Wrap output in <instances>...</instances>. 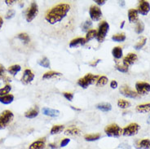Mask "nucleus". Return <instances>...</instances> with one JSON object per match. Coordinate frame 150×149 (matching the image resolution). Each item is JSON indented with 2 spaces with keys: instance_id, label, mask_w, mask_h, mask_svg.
Returning a JSON list of instances; mask_svg holds the SVG:
<instances>
[{
  "instance_id": "ea45409f",
  "label": "nucleus",
  "mask_w": 150,
  "mask_h": 149,
  "mask_svg": "<svg viewBox=\"0 0 150 149\" xmlns=\"http://www.w3.org/2000/svg\"><path fill=\"white\" fill-rule=\"evenodd\" d=\"M15 15H16L15 10H13V9H10V10H8V12H7L5 18L7 19V20H9V19L13 18V17L15 16Z\"/></svg>"
},
{
  "instance_id": "aec40b11",
  "label": "nucleus",
  "mask_w": 150,
  "mask_h": 149,
  "mask_svg": "<svg viewBox=\"0 0 150 149\" xmlns=\"http://www.w3.org/2000/svg\"><path fill=\"white\" fill-rule=\"evenodd\" d=\"M38 115V107H34V108L28 110L25 113V117L26 118H30V119L36 117Z\"/></svg>"
},
{
  "instance_id": "a19ab883",
  "label": "nucleus",
  "mask_w": 150,
  "mask_h": 149,
  "mask_svg": "<svg viewBox=\"0 0 150 149\" xmlns=\"http://www.w3.org/2000/svg\"><path fill=\"white\" fill-rule=\"evenodd\" d=\"M63 95H64V98H65L66 100H68L69 101H72L73 100V99H74V95L72 93L64 92V93H63Z\"/></svg>"
},
{
  "instance_id": "f8f14e48",
  "label": "nucleus",
  "mask_w": 150,
  "mask_h": 149,
  "mask_svg": "<svg viewBox=\"0 0 150 149\" xmlns=\"http://www.w3.org/2000/svg\"><path fill=\"white\" fill-rule=\"evenodd\" d=\"M138 60V56L135 53H129L127 56H125L122 60V64L126 67H130L131 65H133Z\"/></svg>"
},
{
  "instance_id": "1a4fd4ad",
  "label": "nucleus",
  "mask_w": 150,
  "mask_h": 149,
  "mask_svg": "<svg viewBox=\"0 0 150 149\" xmlns=\"http://www.w3.org/2000/svg\"><path fill=\"white\" fill-rule=\"evenodd\" d=\"M89 15H90L91 20L92 21H99L101 19L103 13H102L101 9L98 6L92 5V6H91L90 9H89Z\"/></svg>"
},
{
  "instance_id": "6e6552de",
  "label": "nucleus",
  "mask_w": 150,
  "mask_h": 149,
  "mask_svg": "<svg viewBox=\"0 0 150 149\" xmlns=\"http://www.w3.org/2000/svg\"><path fill=\"white\" fill-rule=\"evenodd\" d=\"M135 90L139 95H144L150 92V84L145 82H137L135 83Z\"/></svg>"
},
{
  "instance_id": "b1692460",
  "label": "nucleus",
  "mask_w": 150,
  "mask_h": 149,
  "mask_svg": "<svg viewBox=\"0 0 150 149\" xmlns=\"http://www.w3.org/2000/svg\"><path fill=\"white\" fill-rule=\"evenodd\" d=\"M61 73H59V72H55V71H49L47 73H46L42 75V79H51L53 78H56V77H60L61 76Z\"/></svg>"
},
{
  "instance_id": "4468645a",
  "label": "nucleus",
  "mask_w": 150,
  "mask_h": 149,
  "mask_svg": "<svg viewBox=\"0 0 150 149\" xmlns=\"http://www.w3.org/2000/svg\"><path fill=\"white\" fill-rule=\"evenodd\" d=\"M139 12L137 9H130L128 11V20L130 23H137L139 21Z\"/></svg>"
},
{
  "instance_id": "c756f323",
  "label": "nucleus",
  "mask_w": 150,
  "mask_h": 149,
  "mask_svg": "<svg viewBox=\"0 0 150 149\" xmlns=\"http://www.w3.org/2000/svg\"><path fill=\"white\" fill-rule=\"evenodd\" d=\"M126 35L125 34H115V35H113L112 37V40L113 42H124L126 40Z\"/></svg>"
},
{
  "instance_id": "7ed1b4c3",
  "label": "nucleus",
  "mask_w": 150,
  "mask_h": 149,
  "mask_svg": "<svg viewBox=\"0 0 150 149\" xmlns=\"http://www.w3.org/2000/svg\"><path fill=\"white\" fill-rule=\"evenodd\" d=\"M105 133L106 135L112 138H118L122 135V129L117 124H110L105 128Z\"/></svg>"
},
{
  "instance_id": "2eb2a0df",
  "label": "nucleus",
  "mask_w": 150,
  "mask_h": 149,
  "mask_svg": "<svg viewBox=\"0 0 150 149\" xmlns=\"http://www.w3.org/2000/svg\"><path fill=\"white\" fill-rule=\"evenodd\" d=\"M45 148V138H43L32 143L29 147V149H44Z\"/></svg>"
},
{
  "instance_id": "09e8293b",
  "label": "nucleus",
  "mask_w": 150,
  "mask_h": 149,
  "mask_svg": "<svg viewBox=\"0 0 150 149\" xmlns=\"http://www.w3.org/2000/svg\"><path fill=\"white\" fill-rule=\"evenodd\" d=\"M100 60H98L97 61H96V63L90 64V65H91V66H96V64H97L99 63V62H100Z\"/></svg>"
},
{
  "instance_id": "bb28decb",
  "label": "nucleus",
  "mask_w": 150,
  "mask_h": 149,
  "mask_svg": "<svg viewBox=\"0 0 150 149\" xmlns=\"http://www.w3.org/2000/svg\"><path fill=\"white\" fill-rule=\"evenodd\" d=\"M21 70V67L19 65V64H14V65H11L8 68V72L10 74L15 76L16 73H18Z\"/></svg>"
},
{
  "instance_id": "603ef678",
  "label": "nucleus",
  "mask_w": 150,
  "mask_h": 149,
  "mask_svg": "<svg viewBox=\"0 0 150 149\" xmlns=\"http://www.w3.org/2000/svg\"><path fill=\"white\" fill-rule=\"evenodd\" d=\"M147 123H148V124H149V125H150V115L149 116V117H148V120H147Z\"/></svg>"
},
{
  "instance_id": "ddd939ff",
  "label": "nucleus",
  "mask_w": 150,
  "mask_h": 149,
  "mask_svg": "<svg viewBox=\"0 0 150 149\" xmlns=\"http://www.w3.org/2000/svg\"><path fill=\"white\" fill-rule=\"evenodd\" d=\"M34 79V74L30 69H25L24 71L22 78H21V82L25 85H27L32 82Z\"/></svg>"
},
{
  "instance_id": "72a5a7b5",
  "label": "nucleus",
  "mask_w": 150,
  "mask_h": 149,
  "mask_svg": "<svg viewBox=\"0 0 150 149\" xmlns=\"http://www.w3.org/2000/svg\"><path fill=\"white\" fill-rule=\"evenodd\" d=\"M38 64L40 66H42V67L43 68H50V66H51L50 61H49V60L47 57H44V58H42V60H38Z\"/></svg>"
},
{
  "instance_id": "58836bf2",
  "label": "nucleus",
  "mask_w": 150,
  "mask_h": 149,
  "mask_svg": "<svg viewBox=\"0 0 150 149\" xmlns=\"http://www.w3.org/2000/svg\"><path fill=\"white\" fill-rule=\"evenodd\" d=\"M116 68H117V70H118L119 72H121V73H127L128 72V68L126 67L123 64H120L117 63Z\"/></svg>"
},
{
  "instance_id": "9b49d317",
  "label": "nucleus",
  "mask_w": 150,
  "mask_h": 149,
  "mask_svg": "<svg viewBox=\"0 0 150 149\" xmlns=\"http://www.w3.org/2000/svg\"><path fill=\"white\" fill-rule=\"evenodd\" d=\"M137 11L139 12V14L142 16H147L150 11V4L149 2L147 1H139V5H138V8Z\"/></svg>"
},
{
  "instance_id": "f3484780",
  "label": "nucleus",
  "mask_w": 150,
  "mask_h": 149,
  "mask_svg": "<svg viewBox=\"0 0 150 149\" xmlns=\"http://www.w3.org/2000/svg\"><path fill=\"white\" fill-rule=\"evenodd\" d=\"M86 43V38L83 37H77L75 39H73L70 42H69V47L70 48H75L80 46H83Z\"/></svg>"
},
{
  "instance_id": "412c9836",
  "label": "nucleus",
  "mask_w": 150,
  "mask_h": 149,
  "mask_svg": "<svg viewBox=\"0 0 150 149\" xmlns=\"http://www.w3.org/2000/svg\"><path fill=\"white\" fill-rule=\"evenodd\" d=\"M112 55L115 59H117V60H119V59H121V58L123 56L122 48L121 47H115L114 48L112 49Z\"/></svg>"
},
{
  "instance_id": "dca6fc26",
  "label": "nucleus",
  "mask_w": 150,
  "mask_h": 149,
  "mask_svg": "<svg viewBox=\"0 0 150 149\" xmlns=\"http://www.w3.org/2000/svg\"><path fill=\"white\" fill-rule=\"evenodd\" d=\"M42 114L45 116H48V117H56L60 115V111L56 110V109H53V108H43L42 109Z\"/></svg>"
},
{
  "instance_id": "4c0bfd02",
  "label": "nucleus",
  "mask_w": 150,
  "mask_h": 149,
  "mask_svg": "<svg viewBox=\"0 0 150 149\" xmlns=\"http://www.w3.org/2000/svg\"><path fill=\"white\" fill-rule=\"evenodd\" d=\"M11 86L10 85H6L4 86V88H1L0 89V96H3V95H8V93L11 91Z\"/></svg>"
},
{
  "instance_id": "f704fd0d",
  "label": "nucleus",
  "mask_w": 150,
  "mask_h": 149,
  "mask_svg": "<svg viewBox=\"0 0 150 149\" xmlns=\"http://www.w3.org/2000/svg\"><path fill=\"white\" fill-rule=\"evenodd\" d=\"M91 26H92L91 20H86L83 24V25H82V30H83V32H88L91 28Z\"/></svg>"
},
{
  "instance_id": "39448f33",
  "label": "nucleus",
  "mask_w": 150,
  "mask_h": 149,
  "mask_svg": "<svg viewBox=\"0 0 150 149\" xmlns=\"http://www.w3.org/2000/svg\"><path fill=\"white\" fill-rule=\"evenodd\" d=\"M109 23L106 21H102L99 25V29L97 31V36L96 39L99 42H102L105 41V37L107 36V34L109 33Z\"/></svg>"
},
{
  "instance_id": "a878e982",
  "label": "nucleus",
  "mask_w": 150,
  "mask_h": 149,
  "mask_svg": "<svg viewBox=\"0 0 150 149\" xmlns=\"http://www.w3.org/2000/svg\"><path fill=\"white\" fill-rule=\"evenodd\" d=\"M64 130V126H62V125H56V126H53L52 127L50 133H51V134H52V135H54V134H60V133H61Z\"/></svg>"
},
{
  "instance_id": "c9c22d12",
  "label": "nucleus",
  "mask_w": 150,
  "mask_h": 149,
  "mask_svg": "<svg viewBox=\"0 0 150 149\" xmlns=\"http://www.w3.org/2000/svg\"><path fill=\"white\" fill-rule=\"evenodd\" d=\"M146 42H147L146 37H143L140 41L138 42L134 46V48H135V50H139V49H141L143 47H144V45L146 44Z\"/></svg>"
},
{
  "instance_id": "37998d69",
  "label": "nucleus",
  "mask_w": 150,
  "mask_h": 149,
  "mask_svg": "<svg viewBox=\"0 0 150 149\" xmlns=\"http://www.w3.org/2000/svg\"><path fill=\"white\" fill-rule=\"evenodd\" d=\"M4 73H5V68L2 64H0V80L4 78Z\"/></svg>"
},
{
  "instance_id": "a18cd8bd",
  "label": "nucleus",
  "mask_w": 150,
  "mask_h": 149,
  "mask_svg": "<svg viewBox=\"0 0 150 149\" xmlns=\"http://www.w3.org/2000/svg\"><path fill=\"white\" fill-rule=\"evenodd\" d=\"M94 2L97 4V5H99V6H102V5H104L106 3L105 0H95Z\"/></svg>"
},
{
  "instance_id": "0eeeda50",
  "label": "nucleus",
  "mask_w": 150,
  "mask_h": 149,
  "mask_svg": "<svg viewBox=\"0 0 150 149\" xmlns=\"http://www.w3.org/2000/svg\"><path fill=\"white\" fill-rule=\"evenodd\" d=\"M38 14V6L35 2H33L30 4V8H28L25 15V19L27 22H31Z\"/></svg>"
},
{
  "instance_id": "5701e85b",
  "label": "nucleus",
  "mask_w": 150,
  "mask_h": 149,
  "mask_svg": "<svg viewBox=\"0 0 150 149\" xmlns=\"http://www.w3.org/2000/svg\"><path fill=\"white\" fill-rule=\"evenodd\" d=\"M13 100H14V96L12 95H11V94L0 96V102L2 104H4V105H9V104L12 103Z\"/></svg>"
},
{
  "instance_id": "f03ea898",
  "label": "nucleus",
  "mask_w": 150,
  "mask_h": 149,
  "mask_svg": "<svg viewBox=\"0 0 150 149\" xmlns=\"http://www.w3.org/2000/svg\"><path fill=\"white\" fill-rule=\"evenodd\" d=\"M99 76L98 75H94L91 73H87L85 75L83 78L79 79L78 81V85L81 86L83 89H86L90 85L96 83L99 79Z\"/></svg>"
},
{
  "instance_id": "c85d7f7f",
  "label": "nucleus",
  "mask_w": 150,
  "mask_h": 149,
  "mask_svg": "<svg viewBox=\"0 0 150 149\" xmlns=\"http://www.w3.org/2000/svg\"><path fill=\"white\" fill-rule=\"evenodd\" d=\"M97 36V31L96 30H90L87 33H86V42H87L91 41V40H92L94 39L95 37H96Z\"/></svg>"
},
{
  "instance_id": "423d86ee",
  "label": "nucleus",
  "mask_w": 150,
  "mask_h": 149,
  "mask_svg": "<svg viewBox=\"0 0 150 149\" xmlns=\"http://www.w3.org/2000/svg\"><path fill=\"white\" fill-rule=\"evenodd\" d=\"M139 130H140V126L139 124L135 122L131 123L122 129V135L127 136V137L135 136L139 133Z\"/></svg>"
},
{
  "instance_id": "6ab92c4d",
  "label": "nucleus",
  "mask_w": 150,
  "mask_h": 149,
  "mask_svg": "<svg viewBox=\"0 0 150 149\" xmlns=\"http://www.w3.org/2000/svg\"><path fill=\"white\" fill-rule=\"evenodd\" d=\"M136 112L139 113H148L150 112V103L149 104H143L138 105L135 108Z\"/></svg>"
},
{
  "instance_id": "3c124183",
  "label": "nucleus",
  "mask_w": 150,
  "mask_h": 149,
  "mask_svg": "<svg viewBox=\"0 0 150 149\" xmlns=\"http://www.w3.org/2000/svg\"><path fill=\"white\" fill-rule=\"evenodd\" d=\"M124 25H125V21H122V25H120L121 29H122V28H123Z\"/></svg>"
},
{
  "instance_id": "7c9ffc66",
  "label": "nucleus",
  "mask_w": 150,
  "mask_h": 149,
  "mask_svg": "<svg viewBox=\"0 0 150 149\" xmlns=\"http://www.w3.org/2000/svg\"><path fill=\"white\" fill-rule=\"evenodd\" d=\"M117 107L122 109H126V108L131 107V103L129 101L125 100H119L117 101Z\"/></svg>"
},
{
  "instance_id": "2f4dec72",
  "label": "nucleus",
  "mask_w": 150,
  "mask_h": 149,
  "mask_svg": "<svg viewBox=\"0 0 150 149\" xmlns=\"http://www.w3.org/2000/svg\"><path fill=\"white\" fill-rule=\"evenodd\" d=\"M144 24L141 20H139L136 24V26H135V33L137 34H140L144 32Z\"/></svg>"
},
{
  "instance_id": "a211bd4d",
  "label": "nucleus",
  "mask_w": 150,
  "mask_h": 149,
  "mask_svg": "<svg viewBox=\"0 0 150 149\" xmlns=\"http://www.w3.org/2000/svg\"><path fill=\"white\" fill-rule=\"evenodd\" d=\"M136 148L139 149H150V140L144 138L136 143Z\"/></svg>"
},
{
  "instance_id": "cd10ccee",
  "label": "nucleus",
  "mask_w": 150,
  "mask_h": 149,
  "mask_svg": "<svg viewBox=\"0 0 150 149\" xmlns=\"http://www.w3.org/2000/svg\"><path fill=\"white\" fill-rule=\"evenodd\" d=\"M101 137V135L100 134H86L84 136V139L86 141L88 142H93L96 141L98 139H100Z\"/></svg>"
},
{
  "instance_id": "79ce46f5",
  "label": "nucleus",
  "mask_w": 150,
  "mask_h": 149,
  "mask_svg": "<svg viewBox=\"0 0 150 149\" xmlns=\"http://www.w3.org/2000/svg\"><path fill=\"white\" fill-rule=\"evenodd\" d=\"M69 142H70V139L68 138L62 139V141L60 142V147H61V148H64V147H66V146L69 143Z\"/></svg>"
},
{
  "instance_id": "4be33fe9",
  "label": "nucleus",
  "mask_w": 150,
  "mask_h": 149,
  "mask_svg": "<svg viewBox=\"0 0 150 149\" xmlns=\"http://www.w3.org/2000/svg\"><path fill=\"white\" fill-rule=\"evenodd\" d=\"M64 134H67V135H79L81 134V131L78 129L77 127L72 126L64 131Z\"/></svg>"
},
{
  "instance_id": "f257e3e1",
  "label": "nucleus",
  "mask_w": 150,
  "mask_h": 149,
  "mask_svg": "<svg viewBox=\"0 0 150 149\" xmlns=\"http://www.w3.org/2000/svg\"><path fill=\"white\" fill-rule=\"evenodd\" d=\"M70 11V5L69 4H60L50 9L45 15V20L50 25H56L61 22Z\"/></svg>"
},
{
  "instance_id": "473e14b6",
  "label": "nucleus",
  "mask_w": 150,
  "mask_h": 149,
  "mask_svg": "<svg viewBox=\"0 0 150 149\" xmlns=\"http://www.w3.org/2000/svg\"><path fill=\"white\" fill-rule=\"evenodd\" d=\"M108 82H109V79H108L107 77L101 76V77L99 78L97 82L96 83V86H104L108 83Z\"/></svg>"
},
{
  "instance_id": "20e7f679",
  "label": "nucleus",
  "mask_w": 150,
  "mask_h": 149,
  "mask_svg": "<svg viewBox=\"0 0 150 149\" xmlns=\"http://www.w3.org/2000/svg\"><path fill=\"white\" fill-rule=\"evenodd\" d=\"M14 117L10 110H4L0 113V130H4L12 121Z\"/></svg>"
},
{
  "instance_id": "864d4df0",
  "label": "nucleus",
  "mask_w": 150,
  "mask_h": 149,
  "mask_svg": "<svg viewBox=\"0 0 150 149\" xmlns=\"http://www.w3.org/2000/svg\"><path fill=\"white\" fill-rule=\"evenodd\" d=\"M119 3H120V5L122 4V6H123L124 4H125V2H124V1H122V2H119Z\"/></svg>"
},
{
  "instance_id": "de8ad7c7",
  "label": "nucleus",
  "mask_w": 150,
  "mask_h": 149,
  "mask_svg": "<svg viewBox=\"0 0 150 149\" xmlns=\"http://www.w3.org/2000/svg\"><path fill=\"white\" fill-rule=\"evenodd\" d=\"M49 148L52 149H56V144H54V143H50L49 144Z\"/></svg>"
},
{
  "instance_id": "c03bdc74",
  "label": "nucleus",
  "mask_w": 150,
  "mask_h": 149,
  "mask_svg": "<svg viewBox=\"0 0 150 149\" xmlns=\"http://www.w3.org/2000/svg\"><path fill=\"white\" fill-rule=\"evenodd\" d=\"M110 87H111L112 89H116L117 87V82L115 80L112 81V82H110Z\"/></svg>"
},
{
  "instance_id": "8fccbe9b",
  "label": "nucleus",
  "mask_w": 150,
  "mask_h": 149,
  "mask_svg": "<svg viewBox=\"0 0 150 149\" xmlns=\"http://www.w3.org/2000/svg\"><path fill=\"white\" fill-rule=\"evenodd\" d=\"M3 25H4V20H3V19H2V17H0V29L2 28V26H3Z\"/></svg>"
},
{
  "instance_id": "393cba45",
  "label": "nucleus",
  "mask_w": 150,
  "mask_h": 149,
  "mask_svg": "<svg viewBox=\"0 0 150 149\" xmlns=\"http://www.w3.org/2000/svg\"><path fill=\"white\" fill-rule=\"evenodd\" d=\"M96 108L101 110L103 112H109L112 109V105L109 103H100L96 105Z\"/></svg>"
},
{
  "instance_id": "9d476101",
  "label": "nucleus",
  "mask_w": 150,
  "mask_h": 149,
  "mask_svg": "<svg viewBox=\"0 0 150 149\" xmlns=\"http://www.w3.org/2000/svg\"><path fill=\"white\" fill-rule=\"evenodd\" d=\"M120 93L125 97H127L130 99H136L139 97V95L136 93V91L131 90L129 86H121L120 89H119Z\"/></svg>"
},
{
  "instance_id": "49530a36",
  "label": "nucleus",
  "mask_w": 150,
  "mask_h": 149,
  "mask_svg": "<svg viewBox=\"0 0 150 149\" xmlns=\"http://www.w3.org/2000/svg\"><path fill=\"white\" fill-rule=\"evenodd\" d=\"M5 2V4H7V5H12V4H14L15 3H16V1H9V0H6V1H4Z\"/></svg>"
},
{
  "instance_id": "e433bc0d",
  "label": "nucleus",
  "mask_w": 150,
  "mask_h": 149,
  "mask_svg": "<svg viewBox=\"0 0 150 149\" xmlns=\"http://www.w3.org/2000/svg\"><path fill=\"white\" fill-rule=\"evenodd\" d=\"M18 38L19 39H21V41H23L25 43H29L30 41V38L29 37V35L25 33H21V34H18Z\"/></svg>"
}]
</instances>
